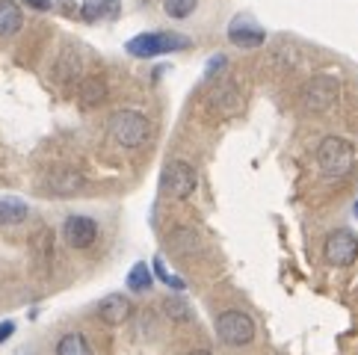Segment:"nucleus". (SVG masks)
Masks as SVG:
<instances>
[{"label": "nucleus", "instance_id": "1", "mask_svg": "<svg viewBox=\"0 0 358 355\" xmlns=\"http://www.w3.org/2000/svg\"><path fill=\"white\" fill-rule=\"evenodd\" d=\"M151 119L139 110H119L110 119V136L116 139L122 148H143L151 139Z\"/></svg>", "mask_w": 358, "mask_h": 355}, {"label": "nucleus", "instance_id": "2", "mask_svg": "<svg viewBox=\"0 0 358 355\" xmlns=\"http://www.w3.org/2000/svg\"><path fill=\"white\" fill-rule=\"evenodd\" d=\"M352 145L343 136H326L317 145V166L326 178H343L352 169Z\"/></svg>", "mask_w": 358, "mask_h": 355}, {"label": "nucleus", "instance_id": "3", "mask_svg": "<svg viewBox=\"0 0 358 355\" xmlns=\"http://www.w3.org/2000/svg\"><path fill=\"white\" fill-rule=\"evenodd\" d=\"M189 48V39L187 36H175V33H139L134 36L131 42L124 45V50L131 57H139V59H151V57H160V54H172V50H184Z\"/></svg>", "mask_w": 358, "mask_h": 355}, {"label": "nucleus", "instance_id": "4", "mask_svg": "<svg viewBox=\"0 0 358 355\" xmlns=\"http://www.w3.org/2000/svg\"><path fill=\"white\" fill-rule=\"evenodd\" d=\"M216 338L225 347H249L255 340V320L246 311H222L216 317Z\"/></svg>", "mask_w": 358, "mask_h": 355}, {"label": "nucleus", "instance_id": "5", "mask_svg": "<svg viewBox=\"0 0 358 355\" xmlns=\"http://www.w3.org/2000/svg\"><path fill=\"white\" fill-rule=\"evenodd\" d=\"M338 95H341V83L329 74H320V78H311L308 83L302 86V110L308 113H326L338 104Z\"/></svg>", "mask_w": 358, "mask_h": 355}, {"label": "nucleus", "instance_id": "6", "mask_svg": "<svg viewBox=\"0 0 358 355\" xmlns=\"http://www.w3.org/2000/svg\"><path fill=\"white\" fill-rule=\"evenodd\" d=\"M196 187H199V175H196V169L189 166V163H184V160H175V163H169V166L163 169V175H160V189L169 198H189L196 193Z\"/></svg>", "mask_w": 358, "mask_h": 355}, {"label": "nucleus", "instance_id": "7", "mask_svg": "<svg viewBox=\"0 0 358 355\" xmlns=\"http://www.w3.org/2000/svg\"><path fill=\"white\" fill-rule=\"evenodd\" d=\"M323 255L331 266H352L358 261V237L347 228L331 231L323 243Z\"/></svg>", "mask_w": 358, "mask_h": 355}, {"label": "nucleus", "instance_id": "8", "mask_svg": "<svg viewBox=\"0 0 358 355\" xmlns=\"http://www.w3.org/2000/svg\"><path fill=\"white\" fill-rule=\"evenodd\" d=\"M62 237L71 249H89L98 240V222L89 217H69L62 222Z\"/></svg>", "mask_w": 358, "mask_h": 355}, {"label": "nucleus", "instance_id": "9", "mask_svg": "<svg viewBox=\"0 0 358 355\" xmlns=\"http://www.w3.org/2000/svg\"><path fill=\"white\" fill-rule=\"evenodd\" d=\"M266 39L264 27L249 15H237L228 24V42H234L237 48H261Z\"/></svg>", "mask_w": 358, "mask_h": 355}, {"label": "nucleus", "instance_id": "10", "mask_svg": "<svg viewBox=\"0 0 358 355\" xmlns=\"http://www.w3.org/2000/svg\"><path fill=\"white\" fill-rule=\"evenodd\" d=\"M131 311H134V305L124 294H110V296H104L98 302V314L107 326H122L127 317H131Z\"/></svg>", "mask_w": 358, "mask_h": 355}, {"label": "nucleus", "instance_id": "11", "mask_svg": "<svg viewBox=\"0 0 358 355\" xmlns=\"http://www.w3.org/2000/svg\"><path fill=\"white\" fill-rule=\"evenodd\" d=\"M86 184V178L80 172H71V169H59L48 178V189L54 196H78Z\"/></svg>", "mask_w": 358, "mask_h": 355}, {"label": "nucleus", "instance_id": "12", "mask_svg": "<svg viewBox=\"0 0 358 355\" xmlns=\"http://www.w3.org/2000/svg\"><path fill=\"white\" fill-rule=\"evenodd\" d=\"M80 15L83 21H113L122 15V3L119 0H83L80 3Z\"/></svg>", "mask_w": 358, "mask_h": 355}, {"label": "nucleus", "instance_id": "13", "mask_svg": "<svg viewBox=\"0 0 358 355\" xmlns=\"http://www.w3.org/2000/svg\"><path fill=\"white\" fill-rule=\"evenodd\" d=\"M24 24V12L15 0H0V39L15 36Z\"/></svg>", "mask_w": 358, "mask_h": 355}, {"label": "nucleus", "instance_id": "14", "mask_svg": "<svg viewBox=\"0 0 358 355\" xmlns=\"http://www.w3.org/2000/svg\"><path fill=\"white\" fill-rule=\"evenodd\" d=\"M30 217L27 201L18 196H3L0 198V225H21Z\"/></svg>", "mask_w": 358, "mask_h": 355}, {"label": "nucleus", "instance_id": "15", "mask_svg": "<svg viewBox=\"0 0 358 355\" xmlns=\"http://www.w3.org/2000/svg\"><path fill=\"white\" fill-rule=\"evenodd\" d=\"M107 98V83H104V78H86L83 83H80V107H98L101 101Z\"/></svg>", "mask_w": 358, "mask_h": 355}, {"label": "nucleus", "instance_id": "16", "mask_svg": "<svg viewBox=\"0 0 358 355\" xmlns=\"http://www.w3.org/2000/svg\"><path fill=\"white\" fill-rule=\"evenodd\" d=\"M57 355H92V347H89V340L80 332H69L59 338Z\"/></svg>", "mask_w": 358, "mask_h": 355}, {"label": "nucleus", "instance_id": "17", "mask_svg": "<svg viewBox=\"0 0 358 355\" xmlns=\"http://www.w3.org/2000/svg\"><path fill=\"white\" fill-rule=\"evenodd\" d=\"M151 270H148V263H134V270L127 273V290H134V294H145V290H151Z\"/></svg>", "mask_w": 358, "mask_h": 355}, {"label": "nucleus", "instance_id": "18", "mask_svg": "<svg viewBox=\"0 0 358 355\" xmlns=\"http://www.w3.org/2000/svg\"><path fill=\"white\" fill-rule=\"evenodd\" d=\"M172 246L178 255H193V252H199V234L193 228H178L172 237Z\"/></svg>", "mask_w": 358, "mask_h": 355}, {"label": "nucleus", "instance_id": "19", "mask_svg": "<svg viewBox=\"0 0 358 355\" xmlns=\"http://www.w3.org/2000/svg\"><path fill=\"white\" fill-rule=\"evenodd\" d=\"M163 311H166V317H169L172 323H189V317H193V311H189V305L181 296L163 299Z\"/></svg>", "mask_w": 358, "mask_h": 355}, {"label": "nucleus", "instance_id": "20", "mask_svg": "<svg viewBox=\"0 0 358 355\" xmlns=\"http://www.w3.org/2000/svg\"><path fill=\"white\" fill-rule=\"evenodd\" d=\"M196 6H199V0H163V9H166V15H169V18L193 15Z\"/></svg>", "mask_w": 358, "mask_h": 355}, {"label": "nucleus", "instance_id": "21", "mask_svg": "<svg viewBox=\"0 0 358 355\" xmlns=\"http://www.w3.org/2000/svg\"><path fill=\"white\" fill-rule=\"evenodd\" d=\"M155 273H157V278H160V282H163V284H169L172 290H184V287H187V284L181 282V278H178V275H172L169 270H166V263H163L160 258H155Z\"/></svg>", "mask_w": 358, "mask_h": 355}, {"label": "nucleus", "instance_id": "22", "mask_svg": "<svg viewBox=\"0 0 358 355\" xmlns=\"http://www.w3.org/2000/svg\"><path fill=\"white\" fill-rule=\"evenodd\" d=\"M12 335H15V323H12V320H3V323H0V344H6Z\"/></svg>", "mask_w": 358, "mask_h": 355}, {"label": "nucleus", "instance_id": "23", "mask_svg": "<svg viewBox=\"0 0 358 355\" xmlns=\"http://www.w3.org/2000/svg\"><path fill=\"white\" fill-rule=\"evenodd\" d=\"M220 66H225V57H213V59H210V66H208V71H204V74L210 78L213 71H220Z\"/></svg>", "mask_w": 358, "mask_h": 355}, {"label": "nucleus", "instance_id": "24", "mask_svg": "<svg viewBox=\"0 0 358 355\" xmlns=\"http://www.w3.org/2000/svg\"><path fill=\"white\" fill-rule=\"evenodd\" d=\"M24 3H30L33 9H42V12H45V9H50L48 0H24Z\"/></svg>", "mask_w": 358, "mask_h": 355}, {"label": "nucleus", "instance_id": "25", "mask_svg": "<svg viewBox=\"0 0 358 355\" xmlns=\"http://www.w3.org/2000/svg\"><path fill=\"white\" fill-rule=\"evenodd\" d=\"M187 355H213V352H208V349H193V352H187Z\"/></svg>", "mask_w": 358, "mask_h": 355}, {"label": "nucleus", "instance_id": "26", "mask_svg": "<svg viewBox=\"0 0 358 355\" xmlns=\"http://www.w3.org/2000/svg\"><path fill=\"white\" fill-rule=\"evenodd\" d=\"M355 217H358V201H355Z\"/></svg>", "mask_w": 358, "mask_h": 355}]
</instances>
